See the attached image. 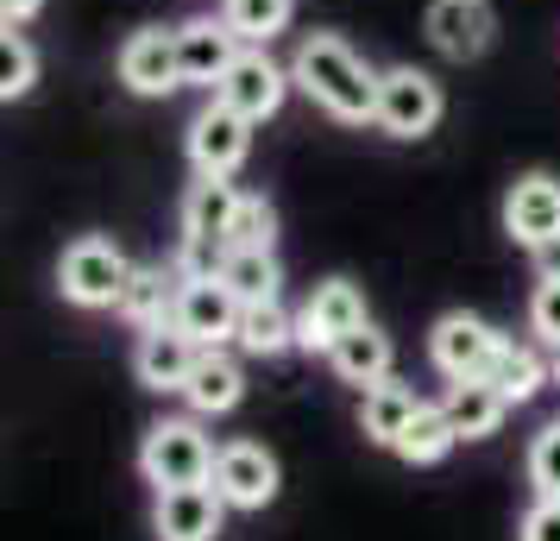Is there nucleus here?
Listing matches in <instances>:
<instances>
[{"mask_svg":"<svg viewBox=\"0 0 560 541\" xmlns=\"http://www.w3.org/2000/svg\"><path fill=\"white\" fill-rule=\"evenodd\" d=\"M498 346H504V334H498L491 321L454 309V315H441V321H434L429 360H434V372H441L447 385H472V378H485V372H491Z\"/></svg>","mask_w":560,"mask_h":541,"instance_id":"5","label":"nucleus"},{"mask_svg":"<svg viewBox=\"0 0 560 541\" xmlns=\"http://www.w3.org/2000/svg\"><path fill=\"white\" fill-rule=\"evenodd\" d=\"M240 346L253 360H278L296 346V315L283 309V296H265V303H246L240 309Z\"/></svg>","mask_w":560,"mask_h":541,"instance_id":"24","label":"nucleus"},{"mask_svg":"<svg viewBox=\"0 0 560 541\" xmlns=\"http://www.w3.org/2000/svg\"><path fill=\"white\" fill-rule=\"evenodd\" d=\"M177 278L164 271V264H132V284L120 296V315H127L132 328L145 334V328H164L171 315H177Z\"/></svg>","mask_w":560,"mask_h":541,"instance_id":"20","label":"nucleus"},{"mask_svg":"<svg viewBox=\"0 0 560 541\" xmlns=\"http://www.w3.org/2000/svg\"><path fill=\"white\" fill-rule=\"evenodd\" d=\"M196 360H202V346L183 334L177 321H164V328H145V334H139L132 372H139V385H145V390H177V397H183Z\"/></svg>","mask_w":560,"mask_h":541,"instance_id":"16","label":"nucleus"},{"mask_svg":"<svg viewBox=\"0 0 560 541\" xmlns=\"http://www.w3.org/2000/svg\"><path fill=\"white\" fill-rule=\"evenodd\" d=\"M422 32H429V45L447 57V63H472V57L491 51L498 13H491V0H429Z\"/></svg>","mask_w":560,"mask_h":541,"instance_id":"10","label":"nucleus"},{"mask_svg":"<svg viewBox=\"0 0 560 541\" xmlns=\"http://www.w3.org/2000/svg\"><path fill=\"white\" fill-rule=\"evenodd\" d=\"M233 214H240L233 177H196L189 196H183V239H202V246H221V252H228Z\"/></svg>","mask_w":560,"mask_h":541,"instance_id":"17","label":"nucleus"},{"mask_svg":"<svg viewBox=\"0 0 560 541\" xmlns=\"http://www.w3.org/2000/svg\"><path fill=\"white\" fill-rule=\"evenodd\" d=\"M504 233L529 252H555L560 246V177L529 170V177L510 183L504 196Z\"/></svg>","mask_w":560,"mask_h":541,"instance_id":"9","label":"nucleus"},{"mask_svg":"<svg viewBox=\"0 0 560 541\" xmlns=\"http://www.w3.org/2000/svg\"><path fill=\"white\" fill-rule=\"evenodd\" d=\"M529 328H535V340L560 346V271H548V278L535 284V296H529Z\"/></svg>","mask_w":560,"mask_h":541,"instance_id":"31","label":"nucleus"},{"mask_svg":"<svg viewBox=\"0 0 560 541\" xmlns=\"http://www.w3.org/2000/svg\"><path fill=\"white\" fill-rule=\"evenodd\" d=\"M296 82H290V70L283 63H271V51L265 45H240V57H233V70L221 82H214V102H228L233 114H246V120H271L283 107V95H290Z\"/></svg>","mask_w":560,"mask_h":541,"instance_id":"6","label":"nucleus"},{"mask_svg":"<svg viewBox=\"0 0 560 541\" xmlns=\"http://www.w3.org/2000/svg\"><path fill=\"white\" fill-rule=\"evenodd\" d=\"M228 522V497L208 485H177V491H158V510H152V529L158 541H214Z\"/></svg>","mask_w":560,"mask_h":541,"instance_id":"14","label":"nucleus"},{"mask_svg":"<svg viewBox=\"0 0 560 541\" xmlns=\"http://www.w3.org/2000/svg\"><path fill=\"white\" fill-rule=\"evenodd\" d=\"M454 440H459V428L447 422V410L441 403H422L416 410V422H409L404 435H397V460H409V466H441L447 454H454Z\"/></svg>","mask_w":560,"mask_h":541,"instance_id":"25","label":"nucleus"},{"mask_svg":"<svg viewBox=\"0 0 560 541\" xmlns=\"http://www.w3.org/2000/svg\"><path fill=\"white\" fill-rule=\"evenodd\" d=\"M240 296H233L221 278H183L177 290V321L183 334L196 340V346H228V340H240Z\"/></svg>","mask_w":560,"mask_h":541,"instance_id":"12","label":"nucleus"},{"mask_svg":"<svg viewBox=\"0 0 560 541\" xmlns=\"http://www.w3.org/2000/svg\"><path fill=\"white\" fill-rule=\"evenodd\" d=\"M555 385H560V346H555Z\"/></svg>","mask_w":560,"mask_h":541,"instance_id":"34","label":"nucleus"},{"mask_svg":"<svg viewBox=\"0 0 560 541\" xmlns=\"http://www.w3.org/2000/svg\"><path fill=\"white\" fill-rule=\"evenodd\" d=\"M529 485L535 497H560V422H548L529 440Z\"/></svg>","mask_w":560,"mask_h":541,"instance_id":"30","label":"nucleus"},{"mask_svg":"<svg viewBox=\"0 0 560 541\" xmlns=\"http://www.w3.org/2000/svg\"><path fill=\"white\" fill-rule=\"evenodd\" d=\"M221 20L240 32V45H271L296 20V0H221Z\"/></svg>","mask_w":560,"mask_h":541,"instance_id":"26","label":"nucleus"},{"mask_svg":"<svg viewBox=\"0 0 560 541\" xmlns=\"http://www.w3.org/2000/svg\"><path fill=\"white\" fill-rule=\"evenodd\" d=\"M246 157H253V120L246 114H233L228 102H208L189 120V164H196V177H233Z\"/></svg>","mask_w":560,"mask_h":541,"instance_id":"8","label":"nucleus"},{"mask_svg":"<svg viewBox=\"0 0 560 541\" xmlns=\"http://www.w3.org/2000/svg\"><path fill=\"white\" fill-rule=\"evenodd\" d=\"M441 114H447V95H441V82L429 70L397 63V70L378 77V114H372L378 132H390V139H429L441 127Z\"/></svg>","mask_w":560,"mask_h":541,"instance_id":"4","label":"nucleus"},{"mask_svg":"<svg viewBox=\"0 0 560 541\" xmlns=\"http://www.w3.org/2000/svg\"><path fill=\"white\" fill-rule=\"evenodd\" d=\"M278 460L265 440H228L214 454V491L228 497V510H265L278 497Z\"/></svg>","mask_w":560,"mask_h":541,"instance_id":"11","label":"nucleus"},{"mask_svg":"<svg viewBox=\"0 0 560 541\" xmlns=\"http://www.w3.org/2000/svg\"><path fill=\"white\" fill-rule=\"evenodd\" d=\"M516 541H560V497H535L529 510H523Z\"/></svg>","mask_w":560,"mask_h":541,"instance_id":"32","label":"nucleus"},{"mask_svg":"<svg viewBox=\"0 0 560 541\" xmlns=\"http://www.w3.org/2000/svg\"><path fill=\"white\" fill-rule=\"evenodd\" d=\"M378 77L384 70H372L340 32H308L290 57V82L340 127H365L378 114Z\"/></svg>","mask_w":560,"mask_h":541,"instance_id":"1","label":"nucleus"},{"mask_svg":"<svg viewBox=\"0 0 560 541\" xmlns=\"http://www.w3.org/2000/svg\"><path fill=\"white\" fill-rule=\"evenodd\" d=\"M214 454H221V447L202 435L196 415H164V422H152L145 440H139V472H145L152 491L208 485V479H214Z\"/></svg>","mask_w":560,"mask_h":541,"instance_id":"2","label":"nucleus"},{"mask_svg":"<svg viewBox=\"0 0 560 541\" xmlns=\"http://www.w3.org/2000/svg\"><path fill=\"white\" fill-rule=\"evenodd\" d=\"M45 0H0V26H32Z\"/></svg>","mask_w":560,"mask_h":541,"instance_id":"33","label":"nucleus"},{"mask_svg":"<svg viewBox=\"0 0 560 541\" xmlns=\"http://www.w3.org/2000/svg\"><path fill=\"white\" fill-rule=\"evenodd\" d=\"M548 378H555V372L541 365V353H535L529 340H504V346H498V360H491V372H485V385L498 390L510 410H516V403H529Z\"/></svg>","mask_w":560,"mask_h":541,"instance_id":"21","label":"nucleus"},{"mask_svg":"<svg viewBox=\"0 0 560 541\" xmlns=\"http://www.w3.org/2000/svg\"><path fill=\"white\" fill-rule=\"evenodd\" d=\"M447 422L459 428V440H491L498 428H504V415H510V403L498 397V390L485 385V378H472V385H454L447 390Z\"/></svg>","mask_w":560,"mask_h":541,"instance_id":"23","label":"nucleus"},{"mask_svg":"<svg viewBox=\"0 0 560 541\" xmlns=\"http://www.w3.org/2000/svg\"><path fill=\"white\" fill-rule=\"evenodd\" d=\"M390 360H397V346H390V334H378L372 321H365V328H353V334L328 353L334 378H347V385H359V390L384 385V378H390Z\"/></svg>","mask_w":560,"mask_h":541,"instance_id":"19","label":"nucleus"},{"mask_svg":"<svg viewBox=\"0 0 560 541\" xmlns=\"http://www.w3.org/2000/svg\"><path fill=\"white\" fill-rule=\"evenodd\" d=\"M120 82H127L132 95H145V102L183 89L177 32H164V26H139V32H132L127 45H120Z\"/></svg>","mask_w":560,"mask_h":541,"instance_id":"13","label":"nucleus"},{"mask_svg":"<svg viewBox=\"0 0 560 541\" xmlns=\"http://www.w3.org/2000/svg\"><path fill=\"white\" fill-rule=\"evenodd\" d=\"M32 82H38V51L20 38V26H7L0 32V102L32 95Z\"/></svg>","mask_w":560,"mask_h":541,"instance_id":"29","label":"nucleus"},{"mask_svg":"<svg viewBox=\"0 0 560 541\" xmlns=\"http://www.w3.org/2000/svg\"><path fill=\"white\" fill-rule=\"evenodd\" d=\"M132 284V258L102 239V233H82L63 246L57 258V290H63V303H77V309H120V296Z\"/></svg>","mask_w":560,"mask_h":541,"instance_id":"3","label":"nucleus"},{"mask_svg":"<svg viewBox=\"0 0 560 541\" xmlns=\"http://www.w3.org/2000/svg\"><path fill=\"white\" fill-rule=\"evenodd\" d=\"M214 278H221L240 303H265V296H278V284H283V271H278L271 252H228Z\"/></svg>","mask_w":560,"mask_h":541,"instance_id":"27","label":"nucleus"},{"mask_svg":"<svg viewBox=\"0 0 560 541\" xmlns=\"http://www.w3.org/2000/svg\"><path fill=\"white\" fill-rule=\"evenodd\" d=\"M278 246V208L265 196H240V214L228 227V252H271Z\"/></svg>","mask_w":560,"mask_h":541,"instance_id":"28","label":"nucleus"},{"mask_svg":"<svg viewBox=\"0 0 560 541\" xmlns=\"http://www.w3.org/2000/svg\"><path fill=\"white\" fill-rule=\"evenodd\" d=\"M416 410H422V397L409 385H372L365 390V403H359V428H365V440H378V447H397V435H404L409 422H416Z\"/></svg>","mask_w":560,"mask_h":541,"instance_id":"22","label":"nucleus"},{"mask_svg":"<svg viewBox=\"0 0 560 541\" xmlns=\"http://www.w3.org/2000/svg\"><path fill=\"white\" fill-rule=\"evenodd\" d=\"M177 57H183V89H208L233 70L240 57V32L228 20H183L177 26Z\"/></svg>","mask_w":560,"mask_h":541,"instance_id":"15","label":"nucleus"},{"mask_svg":"<svg viewBox=\"0 0 560 541\" xmlns=\"http://www.w3.org/2000/svg\"><path fill=\"white\" fill-rule=\"evenodd\" d=\"M365 321H372V315H365L359 284L328 278V284L308 290V303L296 309V346H303V353H334V346L353 334V328H365Z\"/></svg>","mask_w":560,"mask_h":541,"instance_id":"7","label":"nucleus"},{"mask_svg":"<svg viewBox=\"0 0 560 541\" xmlns=\"http://www.w3.org/2000/svg\"><path fill=\"white\" fill-rule=\"evenodd\" d=\"M183 397H189V410H196V415H228L233 403L246 397V372H240V360H233V353L202 346V360H196V372H189Z\"/></svg>","mask_w":560,"mask_h":541,"instance_id":"18","label":"nucleus"}]
</instances>
